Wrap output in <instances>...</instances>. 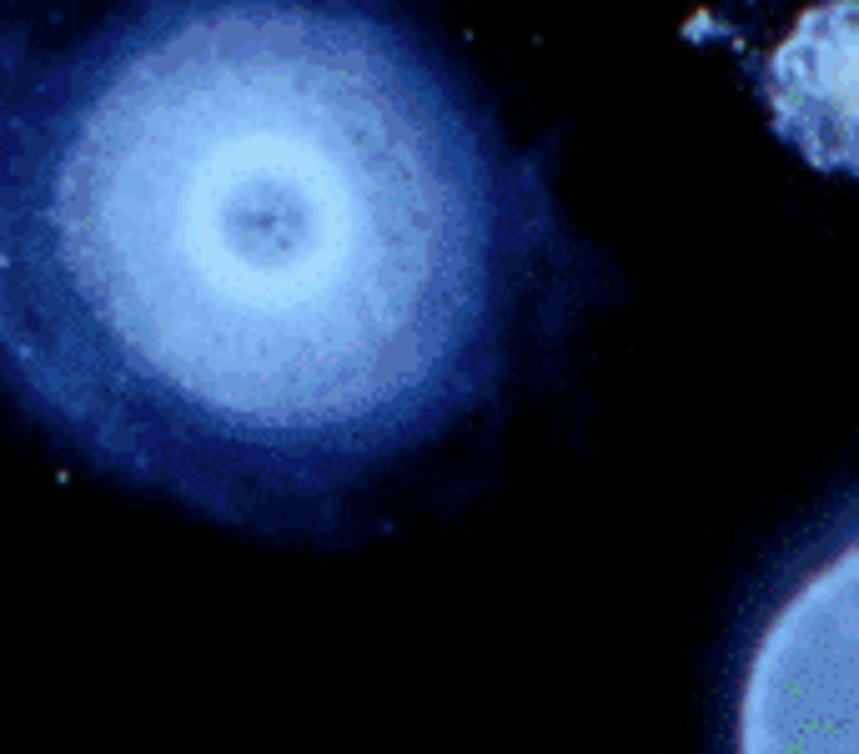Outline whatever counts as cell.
Masks as SVG:
<instances>
[{
    "label": "cell",
    "mask_w": 859,
    "mask_h": 754,
    "mask_svg": "<svg viewBox=\"0 0 859 754\" xmlns=\"http://www.w3.org/2000/svg\"><path fill=\"white\" fill-rule=\"evenodd\" d=\"M508 247L403 0H0V393L121 488L362 538L488 393Z\"/></svg>",
    "instance_id": "cell-1"
}]
</instances>
